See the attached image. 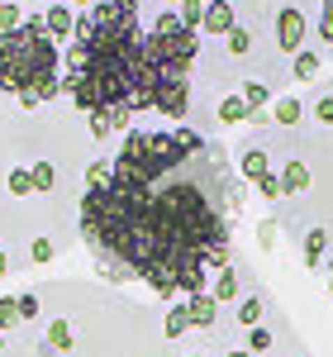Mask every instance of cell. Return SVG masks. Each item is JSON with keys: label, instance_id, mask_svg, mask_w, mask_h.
<instances>
[{"label": "cell", "instance_id": "cell-1", "mask_svg": "<svg viewBox=\"0 0 333 357\" xmlns=\"http://www.w3.org/2000/svg\"><path fill=\"white\" fill-rule=\"evenodd\" d=\"M229 220L233 186L219 148L191 129L129 134L110 181L82 195V234L105 276H139L157 296L205 291V276L224 267Z\"/></svg>", "mask_w": 333, "mask_h": 357}, {"label": "cell", "instance_id": "cell-2", "mask_svg": "<svg viewBox=\"0 0 333 357\" xmlns=\"http://www.w3.org/2000/svg\"><path fill=\"white\" fill-rule=\"evenodd\" d=\"M195 33L181 20L176 10H162L157 24L143 33V77H139V110H157L166 119H181L186 105H191V72L195 62Z\"/></svg>", "mask_w": 333, "mask_h": 357}, {"label": "cell", "instance_id": "cell-3", "mask_svg": "<svg viewBox=\"0 0 333 357\" xmlns=\"http://www.w3.org/2000/svg\"><path fill=\"white\" fill-rule=\"evenodd\" d=\"M57 62L62 53H57L43 15L24 20L15 33H0V91L20 96V105H43L62 96Z\"/></svg>", "mask_w": 333, "mask_h": 357}, {"label": "cell", "instance_id": "cell-4", "mask_svg": "<svg viewBox=\"0 0 333 357\" xmlns=\"http://www.w3.org/2000/svg\"><path fill=\"white\" fill-rule=\"evenodd\" d=\"M305 15H300V10H295V5H286V10H281L277 15V43L281 48H286V53L295 57L300 53V48H305Z\"/></svg>", "mask_w": 333, "mask_h": 357}, {"label": "cell", "instance_id": "cell-5", "mask_svg": "<svg viewBox=\"0 0 333 357\" xmlns=\"http://www.w3.org/2000/svg\"><path fill=\"white\" fill-rule=\"evenodd\" d=\"M186 314H191V329H215V319H219V301H215L210 291H195L191 301H186Z\"/></svg>", "mask_w": 333, "mask_h": 357}, {"label": "cell", "instance_id": "cell-6", "mask_svg": "<svg viewBox=\"0 0 333 357\" xmlns=\"http://www.w3.org/2000/svg\"><path fill=\"white\" fill-rule=\"evenodd\" d=\"M205 33H229L233 29V5L229 0H205Z\"/></svg>", "mask_w": 333, "mask_h": 357}, {"label": "cell", "instance_id": "cell-7", "mask_svg": "<svg viewBox=\"0 0 333 357\" xmlns=\"http://www.w3.org/2000/svg\"><path fill=\"white\" fill-rule=\"evenodd\" d=\"M300 191H309V167L300 158H291L281 167V195H300Z\"/></svg>", "mask_w": 333, "mask_h": 357}, {"label": "cell", "instance_id": "cell-8", "mask_svg": "<svg viewBox=\"0 0 333 357\" xmlns=\"http://www.w3.org/2000/svg\"><path fill=\"white\" fill-rule=\"evenodd\" d=\"M43 24H48V33H53V43H62V38H72L77 20H72V10H67V5H48Z\"/></svg>", "mask_w": 333, "mask_h": 357}, {"label": "cell", "instance_id": "cell-9", "mask_svg": "<svg viewBox=\"0 0 333 357\" xmlns=\"http://www.w3.org/2000/svg\"><path fill=\"white\" fill-rule=\"evenodd\" d=\"M252 110L243 96H229V100H219V124H248Z\"/></svg>", "mask_w": 333, "mask_h": 357}, {"label": "cell", "instance_id": "cell-10", "mask_svg": "<svg viewBox=\"0 0 333 357\" xmlns=\"http://www.w3.org/2000/svg\"><path fill=\"white\" fill-rule=\"evenodd\" d=\"M210 296H215V301H238V272H233V267H219V272H215V291H210Z\"/></svg>", "mask_w": 333, "mask_h": 357}, {"label": "cell", "instance_id": "cell-11", "mask_svg": "<svg viewBox=\"0 0 333 357\" xmlns=\"http://www.w3.org/2000/svg\"><path fill=\"white\" fill-rule=\"evenodd\" d=\"M319 67H324V62H319V53H309V48H300V53H295V62H291L295 82H314V77H319Z\"/></svg>", "mask_w": 333, "mask_h": 357}, {"label": "cell", "instance_id": "cell-12", "mask_svg": "<svg viewBox=\"0 0 333 357\" xmlns=\"http://www.w3.org/2000/svg\"><path fill=\"white\" fill-rule=\"evenodd\" d=\"M300 114H305V105H300L295 96H281L277 105H272V124H286V129H291V124H295Z\"/></svg>", "mask_w": 333, "mask_h": 357}, {"label": "cell", "instance_id": "cell-13", "mask_svg": "<svg viewBox=\"0 0 333 357\" xmlns=\"http://www.w3.org/2000/svg\"><path fill=\"white\" fill-rule=\"evenodd\" d=\"M324 248H329V234L324 229H309L305 234V267H319L324 262Z\"/></svg>", "mask_w": 333, "mask_h": 357}, {"label": "cell", "instance_id": "cell-14", "mask_svg": "<svg viewBox=\"0 0 333 357\" xmlns=\"http://www.w3.org/2000/svg\"><path fill=\"white\" fill-rule=\"evenodd\" d=\"M176 20L195 33V29L205 24V0H181V5H176Z\"/></svg>", "mask_w": 333, "mask_h": 357}, {"label": "cell", "instance_id": "cell-15", "mask_svg": "<svg viewBox=\"0 0 333 357\" xmlns=\"http://www.w3.org/2000/svg\"><path fill=\"white\" fill-rule=\"evenodd\" d=\"M186 329H191V314H186V305L166 310V319H162V333H166V338H181Z\"/></svg>", "mask_w": 333, "mask_h": 357}, {"label": "cell", "instance_id": "cell-16", "mask_svg": "<svg viewBox=\"0 0 333 357\" xmlns=\"http://www.w3.org/2000/svg\"><path fill=\"white\" fill-rule=\"evenodd\" d=\"M238 324H243V329H257V324H262V301H257V296H243V301H238Z\"/></svg>", "mask_w": 333, "mask_h": 357}, {"label": "cell", "instance_id": "cell-17", "mask_svg": "<svg viewBox=\"0 0 333 357\" xmlns=\"http://www.w3.org/2000/svg\"><path fill=\"white\" fill-rule=\"evenodd\" d=\"M267 172H272V167H267V153H243V176H248V181H262V176H267Z\"/></svg>", "mask_w": 333, "mask_h": 357}, {"label": "cell", "instance_id": "cell-18", "mask_svg": "<svg viewBox=\"0 0 333 357\" xmlns=\"http://www.w3.org/2000/svg\"><path fill=\"white\" fill-rule=\"evenodd\" d=\"M48 348H53V353H67V348H72V329H67V319H53V324H48Z\"/></svg>", "mask_w": 333, "mask_h": 357}, {"label": "cell", "instance_id": "cell-19", "mask_svg": "<svg viewBox=\"0 0 333 357\" xmlns=\"http://www.w3.org/2000/svg\"><path fill=\"white\" fill-rule=\"evenodd\" d=\"M243 100H248V110L257 114L262 105H267V100H272V91H267L262 82H243Z\"/></svg>", "mask_w": 333, "mask_h": 357}, {"label": "cell", "instance_id": "cell-20", "mask_svg": "<svg viewBox=\"0 0 333 357\" xmlns=\"http://www.w3.org/2000/svg\"><path fill=\"white\" fill-rule=\"evenodd\" d=\"M29 176H33V191H53V181H57L53 162H33V167H29Z\"/></svg>", "mask_w": 333, "mask_h": 357}, {"label": "cell", "instance_id": "cell-21", "mask_svg": "<svg viewBox=\"0 0 333 357\" xmlns=\"http://www.w3.org/2000/svg\"><path fill=\"white\" fill-rule=\"evenodd\" d=\"M20 24H24V15H20V5H10V0H0V33H15Z\"/></svg>", "mask_w": 333, "mask_h": 357}, {"label": "cell", "instance_id": "cell-22", "mask_svg": "<svg viewBox=\"0 0 333 357\" xmlns=\"http://www.w3.org/2000/svg\"><path fill=\"white\" fill-rule=\"evenodd\" d=\"M15 324H20V301L15 296H0V329L10 333Z\"/></svg>", "mask_w": 333, "mask_h": 357}, {"label": "cell", "instance_id": "cell-23", "mask_svg": "<svg viewBox=\"0 0 333 357\" xmlns=\"http://www.w3.org/2000/svg\"><path fill=\"white\" fill-rule=\"evenodd\" d=\"M10 195H33V176H29V167H15V172H10Z\"/></svg>", "mask_w": 333, "mask_h": 357}, {"label": "cell", "instance_id": "cell-24", "mask_svg": "<svg viewBox=\"0 0 333 357\" xmlns=\"http://www.w3.org/2000/svg\"><path fill=\"white\" fill-rule=\"evenodd\" d=\"M248 48H252V33H248V29H238V24H233V29H229V53H233V57H243Z\"/></svg>", "mask_w": 333, "mask_h": 357}, {"label": "cell", "instance_id": "cell-25", "mask_svg": "<svg viewBox=\"0 0 333 357\" xmlns=\"http://www.w3.org/2000/svg\"><path fill=\"white\" fill-rule=\"evenodd\" d=\"M53 238H33V243H29V257H33V262H53Z\"/></svg>", "mask_w": 333, "mask_h": 357}, {"label": "cell", "instance_id": "cell-26", "mask_svg": "<svg viewBox=\"0 0 333 357\" xmlns=\"http://www.w3.org/2000/svg\"><path fill=\"white\" fill-rule=\"evenodd\" d=\"M248 348H252V353H267V348H272V329H262V324L248 329Z\"/></svg>", "mask_w": 333, "mask_h": 357}, {"label": "cell", "instance_id": "cell-27", "mask_svg": "<svg viewBox=\"0 0 333 357\" xmlns=\"http://www.w3.org/2000/svg\"><path fill=\"white\" fill-rule=\"evenodd\" d=\"M110 181V162H91L86 167V186H105Z\"/></svg>", "mask_w": 333, "mask_h": 357}, {"label": "cell", "instance_id": "cell-28", "mask_svg": "<svg viewBox=\"0 0 333 357\" xmlns=\"http://www.w3.org/2000/svg\"><path fill=\"white\" fill-rule=\"evenodd\" d=\"M15 301H20V319H38V296H33V291L15 296Z\"/></svg>", "mask_w": 333, "mask_h": 357}, {"label": "cell", "instance_id": "cell-29", "mask_svg": "<svg viewBox=\"0 0 333 357\" xmlns=\"http://www.w3.org/2000/svg\"><path fill=\"white\" fill-rule=\"evenodd\" d=\"M319 38L333 43V0H324V15H319Z\"/></svg>", "mask_w": 333, "mask_h": 357}, {"label": "cell", "instance_id": "cell-30", "mask_svg": "<svg viewBox=\"0 0 333 357\" xmlns=\"http://www.w3.org/2000/svg\"><path fill=\"white\" fill-rule=\"evenodd\" d=\"M257 191L267 195V200H277V195H281V176H272V172H267V176L257 181Z\"/></svg>", "mask_w": 333, "mask_h": 357}, {"label": "cell", "instance_id": "cell-31", "mask_svg": "<svg viewBox=\"0 0 333 357\" xmlns=\"http://www.w3.org/2000/svg\"><path fill=\"white\" fill-rule=\"evenodd\" d=\"M314 114H319L324 124H333V96H319V100H314Z\"/></svg>", "mask_w": 333, "mask_h": 357}, {"label": "cell", "instance_id": "cell-32", "mask_svg": "<svg viewBox=\"0 0 333 357\" xmlns=\"http://www.w3.org/2000/svg\"><path fill=\"white\" fill-rule=\"evenodd\" d=\"M5 272H10V257H5V252H0V276H5Z\"/></svg>", "mask_w": 333, "mask_h": 357}, {"label": "cell", "instance_id": "cell-33", "mask_svg": "<svg viewBox=\"0 0 333 357\" xmlns=\"http://www.w3.org/2000/svg\"><path fill=\"white\" fill-rule=\"evenodd\" d=\"M229 357H252V353H248V348H233V353H229Z\"/></svg>", "mask_w": 333, "mask_h": 357}, {"label": "cell", "instance_id": "cell-34", "mask_svg": "<svg viewBox=\"0 0 333 357\" xmlns=\"http://www.w3.org/2000/svg\"><path fill=\"white\" fill-rule=\"evenodd\" d=\"M329 296H333V267H329Z\"/></svg>", "mask_w": 333, "mask_h": 357}, {"label": "cell", "instance_id": "cell-35", "mask_svg": "<svg viewBox=\"0 0 333 357\" xmlns=\"http://www.w3.org/2000/svg\"><path fill=\"white\" fill-rule=\"evenodd\" d=\"M72 5H91V0H72Z\"/></svg>", "mask_w": 333, "mask_h": 357}, {"label": "cell", "instance_id": "cell-36", "mask_svg": "<svg viewBox=\"0 0 333 357\" xmlns=\"http://www.w3.org/2000/svg\"><path fill=\"white\" fill-rule=\"evenodd\" d=\"M0 348H5V329H0Z\"/></svg>", "mask_w": 333, "mask_h": 357}, {"label": "cell", "instance_id": "cell-37", "mask_svg": "<svg viewBox=\"0 0 333 357\" xmlns=\"http://www.w3.org/2000/svg\"><path fill=\"white\" fill-rule=\"evenodd\" d=\"M162 5H181V0H162Z\"/></svg>", "mask_w": 333, "mask_h": 357}, {"label": "cell", "instance_id": "cell-38", "mask_svg": "<svg viewBox=\"0 0 333 357\" xmlns=\"http://www.w3.org/2000/svg\"><path fill=\"white\" fill-rule=\"evenodd\" d=\"M195 357H200V353H195Z\"/></svg>", "mask_w": 333, "mask_h": 357}]
</instances>
